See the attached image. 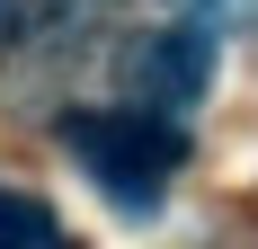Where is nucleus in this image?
<instances>
[{"label": "nucleus", "instance_id": "4", "mask_svg": "<svg viewBox=\"0 0 258 249\" xmlns=\"http://www.w3.org/2000/svg\"><path fill=\"white\" fill-rule=\"evenodd\" d=\"M9 36H18V0H0V45H9Z\"/></svg>", "mask_w": 258, "mask_h": 249}, {"label": "nucleus", "instance_id": "1", "mask_svg": "<svg viewBox=\"0 0 258 249\" xmlns=\"http://www.w3.org/2000/svg\"><path fill=\"white\" fill-rule=\"evenodd\" d=\"M62 151L98 178V196L116 214H160L169 178L187 169V125L160 107H72L62 116Z\"/></svg>", "mask_w": 258, "mask_h": 249}, {"label": "nucleus", "instance_id": "3", "mask_svg": "<svg viewBox=\"0 0 258 249\" xmlns=\"http://www.w3.org/2000/svg\"><path fill=\"white\" fill-rule=\"evenodd\" d=\"M0 249H80V240L53 223V205L18 196V187H0Z\"/></svg>", "mask_w": 258, "mask_h": 249}, {"label": "nucleus", "instance_id": "2", "mask_svg": "<svg viewBox=\"0 0 258 249\" xmlns=\"http://www.w3.org/2000/svg\"><path fill=\"white\" fill-rule=\"evenodd\" d=\"M125 89L143 107H160V116H187V107L214 89V27L178 18V27H160V36H143V45L125 53Z\"/></svg>", "mask_w": 258, "mask_h": 249}]
</instances>
